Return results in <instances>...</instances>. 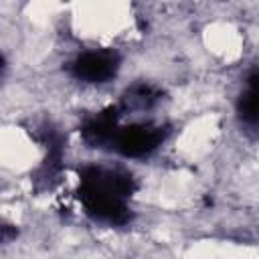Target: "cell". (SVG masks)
<instances>
[{"label":"cell","mask_w":259,"mask_h":259,"mask_svg":"<svg viewBox=\"0 0 259 259\" xmlns=\"http://www.w3.org/2000/svg\"><path fill=\"white\" fill-rule=\"evenodd\" d=\"M132 180L130 176L91 168L83 176V202L89 212L105 221H121L125 212V196H130Z\"/></svg>","instance_id":"cell-1"},{"label":"cell","mask_w":259,"mask_h":259,"mask_svg":"<svg viewBox=\"0 0 259 259\" xmlns=\"http://www.w3.org/2000/svg\"><path fill=\"white\" fill-rule=\"evenodd\" d=\"M162 142V132L156 125H132L117 134L115 148L125 156H142Z\"/></svg>","instance_id":"cell-2"},{"label":"cell","mask_w":259,"mask_h":259,"mask_svg":"<svg viewBox=\"0 0 259 259\" xmlns=\"http://www.w3.org/2000/svg\"><path fill=\"white\" fill-rule=\"evenodd\" d=\"M115 67H117L115 55L105 53V51H89V53H83L75 61L73 73L83 81L103 83L115 73Z\"/></svg>","instance_id":"cell-3"},{"label":"cell","mask_w":259,"mask_h":259,"mask_svg":"<svg viewBox=\"0 0 259 259\" xmlns=\"http://www.w3.org/2000/svg\"><path fill=\"white\" fill-rule=\"evenodd\" d=\"M239 109L247 121H259V73L249 77L247 89L239 101Z\"/></svg>","instance_id":"cell-4"}]
</instances>
